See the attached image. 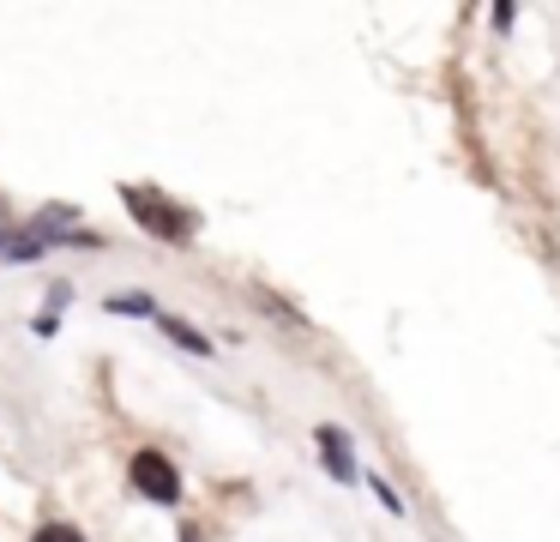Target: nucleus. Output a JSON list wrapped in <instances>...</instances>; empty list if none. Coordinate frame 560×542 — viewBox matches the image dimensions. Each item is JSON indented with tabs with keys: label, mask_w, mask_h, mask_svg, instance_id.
<instances>
[{
	"label": "nucleus",
	"mask_w": 560,
	"mask_h": 542,
	"mask_svg": "<svg viewBox=\"0 0 560 542\" xmlns=\"http://www.w3.org/2000/svg\"><path fill=\"white\" fill-rule=\"evenodd\" d=\"M109 308L115 313H145V320H151V313H158V301H151V296H115Z\"/></svg>",
	"instance_id": "nucleus-6"
},
{
	"label": "nucleus",
	"mask_w": 560,
	"mask_h": 542,
	"mask_svg": "<svg viewBox=\"0 0 560 542\" xmlns=\"http://www.w3.org/2000/svg\"><path fill=\"white\" fill-rule=\"evenodd\" d=\"M121 199H127V211H133L158 241H175V247H187V241H194L199 217H194V211H182L175 199H163L158 187H121Z\"/></svg>",
	"instance_id": "nucleus-2"
},
{
	"label": "nucleus",
	"mask_w": 560,
	"mask_h": 542,
	"mask_svg": "<svg viewBox=\"0 0 560 542\" xmlns=\"http://www.w3.org/2000/svg\"><path fill=\"white\" fill-rule=\"evenodd\" d=\"M61 223H73V211H43L37 223H25V229H13V235H0V260H37V253H49V247H61V241H73V247H97L103 235H91V229H67L61 235Z\"/></svg>",
	"instance_id": "nucleus-1"
},
{
	"label": "nucleus",
	"mask_w": 560,
	"mask_h": 542,
	"mask_svg": "<svg viewBox=\"0 0 560 542\" xmlns=\"http://www.w3.org/2000/svg\"><path fill=\"white\" fill-rule=\"evenodd\" d=\"M314 446H319V458H326L331 482H362V476H368V470L355 464V452H350V434H343L338 422H319V428H314Z\"/></svg>",
	"instance_id": "nucleus-4"
},
{
	"label": "nucleus",
	"mask_w": 560,
	"mask_h": 542,
	"mask_svg": "<svg viewBox=\"0 0 560 542\" xmlns=\"http://www.w3.org/2000/svg\"><path fill=\"white\" fill-rule=\"evenodd\" d=\"M127 476H133V488L145 494V500H158V506H175V500H182V470H175L163 452H133Z\"/></svg>",
	"instance_id": "nucleus-3"
},
{
	"label": "nucleus",
	"mask_w": 560,
	"mask_h": 542,
	"mask_svg": "<svg viewBox=\"0 0 560 542\" xmlns=\"http://www.w3.org/2000/svg\"><path fill=\"white\" fill-rule=\"evenodd\" d=\"M488 19H494V31H512V19H518V7H506V0H500V7H488Z\"/></svg>",
	"instance_id": "nucleus-8"
},
{
	"label": "nucleus",
	"mask_w": 560,
	"mask_h": 542,
	"mask_svg": "<svg viewBox=\"0 0 560 542\" xmlns=\"http://www.w3.org/2000/svg\"><path fill=\"white\" fill-rule=\"evenodd\" d=\"M158 325H163V332H170L182 349H194V356H211V337H199L187 320H170V313H158Z\"/></svg>",
	"instance_id": "nucleus-5"
},
{
	"label": "nucleus",
	"mask_w": 560,
	"mask_h": 542,
	"mask_svg": "<svg viewBox=\"0 0 560 542\" xmlns=\"http://www.w3.org/2000/svg\"><path fill=\"white\" fill-rule=\"evenodd\" d=\"M31 542H85V537H79L73 524H43V530H37V537H31Z\"/></svg>",
	"instance_id": "nucleus-7"
}]
</instances>
